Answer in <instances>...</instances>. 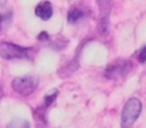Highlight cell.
I'll use <instances>...</instances> for the list:
<instances>
[{
	"mask_svg": "<svg viewBox=\"0 0 146 128\" xmlns=\"http://www.w3.org/2000/svg\"><path fill=\"white\" fill-rule=\"evenodd\" d=\"M142 110V104L137 97H131L122 110L121 117V127L122 128H131L133 123L137 121Z\"/></svg>",
	"mask_w": 146,
	"mask_h": 128,
	"instance_id": "cell-1",
	"label": "cell"
},
{
	"mask_svg": "<svg viewBox=\"0 0 146 128\" xmlns=\"http://www.w3.org/2000/svg\"><path fill=\"white\" fill-rule=\"evenodd\" d=\"M31 49L15 45L12 42H0V56L4 59H27L30 58Z\"/></svg>",
	"mask_w": 146,
	"mask_h": 128,
	"instance_id": "cell-2",
	"label": "cell"
},
{
	"mask_svg": "<svg viewBox=\"0 0 146 128\" xmlns=\"http://www.w3.org/2000/svg\"><path fill=\"white\" fill-rule=\"evenodd\" d=\"M38 80L36 76H23L13 80L12 87L17 94L22 96H28L37 88Z\"/></svg>",
	"mask_w": 146,
	"mask_h": 128,
	"instance_id": "cell-3",
	"label": "cell"
},
{
	"mask_svg": "<svg viewBox=\"0 0 146 128\" xmlns=\"http://www.w3.org/2000/svg\"><path fill=\"white\" fill-rule=\"evenodd\" d=\"M132 63L128 60H115L106 67L104 76L109 80H115V78H123L131 72Z\"/></svg>",
	"mask_w": 146,
	"mask_h": 128,
	"instance_id": "cell-4",
	"label": "cell"
},
{
	"mask_svg": "<svg viewBox=\"0 0 146 128\" xmlns=\"http://www.w3.org/2000/svg\"><path fill=\"white\" fill-rule=\"evenodd\" d=\"M100 9V31L103 35H106L109 31V14L111 9V0H98Z\"/></svg>",
	"mask_w": 146,
	"mask_h": 128,
	"instance_id": "cell-5",
	"label": "cell"
},
{
	"mask_svg": "<svg viewBox=\"0 0 146 128\" xmlns=\"http://www.w3.org/2000/svg\"><path fill=\"white\" fill-rule=\"evenodd\" d=\"M35 14L42 21H48L53 15V7H51V4L49 1H42L36 7Z\"/></svg>",
	"mask_w": 146,
	"mask_h": 128,
	"instance_id": "cell-6",
	"label": "cell"
},
{
	"mask_svg": "<svg viewBox=\"0 0 146 128\" xmlns=\"http://www.w3.org/2000/svg\"><path fill=\"white\" fill-rule=\"evenodd\" d=\"M10 21H12V13L10 12H3L0 9V31L5 30L9 26Z\"/></svg>",
	"mask_w": 146,
	"mask_h": 128,
	"instance_id": "cell-7",
	"label": "cell"
},
{
	"mask_svg": "<svg viewBox=\"0 0 146 128\" xmlns=\"http://www.w3.org/2000/svg\"><path fill=\"white\" fill-rule=\"evenodd\" d=\"M82 17H83V12L81 9H78V8H73V9L69 10V13H68V21L71 23H76Z\"/></svg>",
	"mask_w": 146,
	"mask_h": 128,
	"instance_id": "cell-8",
	"label": "cell"
},
{
	"mask_svg": "<svg viewBox=\"0 0 146 128\" xmlns=\"http://www.w3.org/2000/svg\"><path fill=\"white\" fill-rule=\"evenodd\" d=\"M7 128H30V123H28L26 119L15 118L8 124Z\"/></svg>",
	"mask_w": 146,
	"mask_h": 128,
	"instance_id": "cell-9",
	"label": "cell"
},
{
	"mask_svg": "<svg viewBox=\"0 0 146 128\" xmlns=\"http://www.w3.org/2000/svg\"><path fill=\"white\" fill-rule=\"evenodd\" d=\"M56 96H58V91H56V90H54L53 92L50 94V95H46L45 96V101H44L42 109H48L49 106L51 105V103H53V101L56 99Z\"/></svg>",
	"mask_w": 146,
	"mask_h": 128,
	"instance_id": "cell-10",
	"label": "cell"
},
{
	"mask_svg": "<svg viewBox=\"0 0 146 128\" xmlns=\"http://www.w3.org/2000/svg\"><path fill=\"white\" fill-rule=\"evenodd\" d=\"M137 59H139V62L141 64H144L146 63V46H144V48L140 50V53H139V56H137Z\"/></svg>",
	"mask_w": 146,
	"mask_h": 128,
	"instance_id": "cell-11",
	"label": "cell"
},
{
	"mask_svg": "<svg viewBox=\"0 0 146 128\" xmlns=\"http://www.w3.org/2000/svg\"><path fill=\"white\" fill-rule=\"evenodd\" d=\"M45 40H49V35L46 32H41L38 35V41H45Z\"/></svg>",
	"mask_w": 146,
	"mask_h": 128,
	"instance_id": "cell-12",
	"label": "cell"
}]
</instances>
